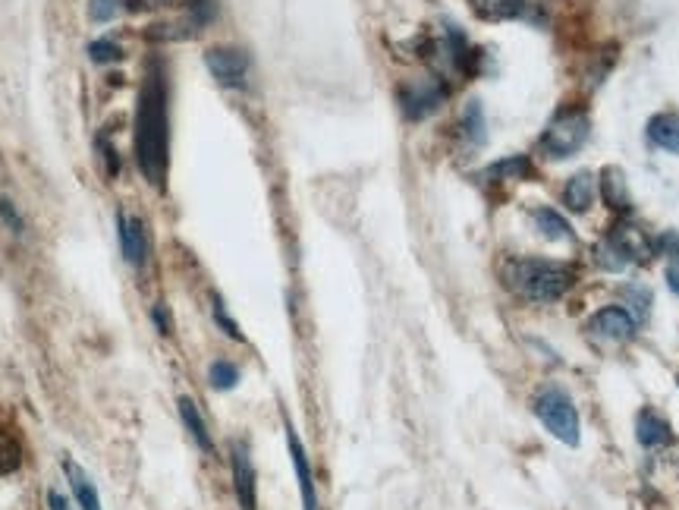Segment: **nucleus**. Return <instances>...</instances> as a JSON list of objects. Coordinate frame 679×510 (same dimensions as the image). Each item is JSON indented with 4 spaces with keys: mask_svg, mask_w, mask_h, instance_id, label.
<instances>
[{
    "mask_svg": "<svg viewBox=\"0 0 679 510\" xmlns=\"http://www.w3.org/2000/svg\"><path fill=\"white\" fill-rule=\"evenodd\" d=\"M167 73L161 57H151L142 89L136 101V120H133V152L142 177L164 189L167 167H170V120H167Z\"/></svg>",
    "mask_w": 679,
    "mask_h": 510,
    "instance_id": "1",
    "label": "nucleus"
},
{
    "mask_svg": "<svg viewBox=\"0 0 679 510\" xmlns=\"http://www.w3.org/2000/svg\"><path fill=\"white\" fill-rule=\"evenodd\" d=\"M573 284L576 268L566 262L532 259V255L503 262V287L529 303H557L573 290Z\"/></svg>",
    "mask_w": 679,
    "mask_h": 510,
    "instance_id": "2",
    "label": "nucleus"
},
{
    "mask_svg": "<svg viewBox=\"0 0 679 510\" xmlns=\"http://www.w3.org/2000/svg\"><path fill=\"white\" fill-rule=\"evenodd\" d=\"M535 416L541 419V425L547 432H551L557 441H563L566 448H579V410L573 397H569L566 388L560 385H544L538 394H535V403H532Z\"/></svg>",
    "mask_w": 679,
    "mask_h": 510,
    "instance_id": "3",
    "label": "nucleus"
},
{
    "mask_svg": "<svg viewBox=\"0 0 679 510\" xmlns=\"http://www.w3.org/2000/svg\"><path fill=\"white\" fill-rule=\"evenodd\" d=\"M591 136V120L585 108H560L554 114V120L547 123V130L541 133V152L554 161L573 158L576 152H582V145Z\"/></svg>",
    "mask_w": 679,
    "mask_h": 510,
    "instance_id": "4",
    "label": "nucleus"
},
{
    "mask_svg": "<svg viewBox=\"0 0 679 510\" xmlns=\"http://www.w3.org/2000/svg\"><path fill=\"white\" fill-rule=\"evenodd\" d=\"M450 89L441 76H425V79H409L400 85V111L406 120H425L428 114H434L441 104L447 101Z\"/></svg>",
    "mask_w": 679,
    "mask_h": 510,
    "instance_id": "5",
    "label": "nucleus"
},
{
    "mask_svg": "<svg viewBox=\"0 0 679 510\" xmlns=\"http://www.w3.org/2000/svg\"><path fill=\"white\" fill-rule=\"evenodd\" d=\"M205 63L211 76L227 85V89H239V85H246L249 76V54L243 48H211L205 54Z\"/></svg>",
    "mask_w": 679,
    "mask_h": 510,
    "instance_id": "6",
    "label": "nucleus"
},
{
    "mask_svg": "<svg viewBox=\"0 0 679 510\" xmlns=\"http://www.w3.org/2000/svg\"><path fill=\"white\" fill-rule=\"evenodd\" d=\"M230 466H233V492L243 510H258V485H255V466L249 460V448L243 441L233 444L230 451Z\"/></svg>",
    "mask_w": 679,
    "mask_h": 510,
    "instance_id": "7",
    "label": "nucleus"
},
{
    "mask_svg": "<svg viewBox=\"0 0 679 510\" xmlns=\"http://www.w3.org/2000/svg\"><path fill=\"white\" fill-rule=\"evenodd\" d=\"M117 240L123 249V259L133 268H142L148 262V233H145L142 218L117 211Z\"/></svg>",
    "mask_w": 679,
    "mask_h": 510,
    "instance_id": "8",
    "label": "nucleus"
},
{
    "mask_svg": "<svg viewBox=\"0 0 679 510\" xmlns=\"http://www.w3.org/2000/svg\"><path fill=\"white\" fill-rule=\"evenodd\" d=\"M585 331L598 340H629L635 334V318L623 306H604L588 318Z\"/></svg>",
    "mask_w": 679,
    "mask_h": 510,
    "instance_id": "9",
    "label": "nucleus"
},
{
    "mask_svg": "<svg viewBox=\"0 0 679 510\" xmlns=\"http://www.w3.org/2000/svg\"><path fill=\"white\" fill-rule=\"evenodd\" d=\"M604 240H607L613 249H617L629 265H632V262H648L651 255H654V243L645 237V233H642L639 227H632V224H626V221L613 224Z\"/></svg>",
    "mask_w": 679,
    "mask_h": 510,
    "instance_id": "10",
    "label": "nucleus"
},
{
    "mask_svg": "<svg viewBox=\"0 0 679 510\" xmlns=\"http://www.w3.org/2000/svg\"><path fill=\"white\" fill-rule=\"evenodd\" d=\"M287 444H290V460L296 470V482H299V495H302V510H318V492H315V476H312V463L309 454H305L302 441L296 435V429L287 422Z\"/></svg>",
    "mask_w": 679,
    "mask_h": 510,
    "instance_id": "11",
    "label": "nucleus"
},
{
    "mask_svg": "<svg viewBox=\"0 0 679 510\" xmlns=\"http://www.w3.org/2000/svg\"><path fill=\"white\" fill-rule=\"evenodd\" d=\"M63 476H67L70 488H73V498L82 510H104L101 507V495H98V488L92 482V476L82 470V466L73 460V457H63Z\"/></svg>",
    "mask_w": 679,
    "mask_h": 510,
    "instance_id": "12",
    "label": "nucleus"
},
{
    "mask_svg": "<svg viewBox=\"0 0 679 510\" xmlns=\"http://www.w3.org/2000/svg\"><path fill=\"white\" fill-rule=\"evenodd\" d=\"M635 438H639L642 448H664V444H673L670 425L654 410H642L635 416Z\"/></svg>",
    "mask_w": 679,
    "mask_h": 510,
    "instance_id": "13",
    "label": "nucleus"
},
{
    "mask_svg": "<svg viewBox=\"0 0 679 510\" xmlns=\"http://www.w3.org/2000/svg\"><path fill=\"white\" fill-rule=\"evenodd\" d=\"M601 196L607 202V208L620 211V215H626V211L632 208V196H629V186H626V174L620 167H604L601 170Z\"/></svg>",
    "mask_w": 679,
    "mask_h": 510,
    "instance_id": "14",
    "label": "nucleus"
},
{
    "mask_svg": "<svg viewBox=\"0 0 679 510\" xmlns=\"http://www.w3.org/2000/svg\"><path fill=\"white\" fill-rule=\"evenodd\" d=\"M217 19V0H186V19L177 26H161V29H170L164 38H173V29H186V35H195L202 32L205 26H211Z\"/></svg>",
    "mask_w": 679,
    "mask_h": 510,
    "instance_id": "15",
    "label": "nucleus"
},
{
    "mask_svg": "<svg viewBox=\"0 0 679 510\" xmlns=\"http://www.w3.org/2000/svg\"><path fill=\"white\" fill-rule=\"evenodd\" d=\"M177 407H180V419H183V425H186V432L192 435L195 444H199V451L214 454V441H211V432H208V422H205V416L199 413V407H195V400L180 397V400H177Z\"/></svg>",
    "mask_w": 679,
    "mask_h": 510,
    "instance_id": "16",
    "label": "nucleus"
},
{
    "mask_svg": "<svg viewBox=\"0 0 679 510\" xmlns=\"http://www.w3.org/2000/svg\"><path fill=\"white\" fill-rule=\"evenodd\" d=\"M591 202H595V177H591L588 170L569 177V183L563 189V205L569 211H576V215H585V211L591 208Z\"/></svg>",
    "mask_w": 679,
    "mask_h": 510,
    "instance_id": "17",
    "label": "nucleus"
},
{
    "mask_svg": "<svg viewBox=\"0 0 679 510\" xmlns=\"http://www.w3.org/2000/svg\"><path fill=\"white\" fill-rule=\"evenodd\" d=\"M648 139L657 148H667V152L679 155V114H657V117H651Z\"/></svg>",
    "mask_w": 679,
    "mask_h": 510,
    "instance_id": "18",
    "label": "nucleus"
},
{
    "mask_svg": "<svg viewBox=\"0 0 679 510\" xmlns=\"http://www.w3.org/2000/svg\"><path fill=\"white\" fill-rule=\"evenodd\" d=\"M535 224L544 240H554V243L573 240V227L566 224L563 215H557V208H535Z\"/></svg>",
    "mask_w": 679,
    "mask_h": 510,
    "instance_id": "19",
    "label": "nucleus"
},
{
    "mask_svg": "<svg viewBox=\"0 0 679 510\" xmlns=\"http://www.w3.org/2000/svg\"><path fill=\"white\" fill-rule=\"evenodd\" d=\"M532 174H535L532 161L525 158V155H513V158H507V161L491 164L481 177H485V180H529Z\"/></svg>",
    "mask_w": 679,
    "mask_h": 510,
    "instance_id": "20",
    "label": "nucleus"
},
{
    "mask_svg": "<svg viewBox=\"0 0 679 510\" xmlns=\"http://www.w3.org/2000/svg\"><path fill=\"white\" fill-rule=\"evenodd\" d=\"M475 16L488 19V23H503V19H516L522 13V0H469Z\"/></svg>",
    "mask_w": 679,
    "mask_h": 510,
    "instance_id": "21",
    "label": "nucleus"
},
{
    "mask_svg": "<svg viewBox=\"0 0 679 510\" xmlns=\"http://www.w3.org/2000/svg\"><path fill=\"white\" fill-rule=\"evenodd\" d=\"M23 466V444H19L16 432L0 425V476H10Z\"/></svg>",
    "mask_w": 679,
    "mask_h": 510,
    "instance_id": "22",
    "label": "nucleus"
},
{
    "mask_svg": "<svg viewBox=\"0 0 679 510\" xmlns=\"http://www.w3.org/2000/svg\"><path fill=\"white\" fill-rule=\"evenodd\" d=\"M142 10V0H89V19L92 23H111L120 13Z\"/></svg>",
    "mask_w": 679,
    "mask_h": 510,
    "instance_id": "23",
    "label": "nucleus"
},
{
    "mask_svg": "<svg viewBox=\"0 0 679 510\" xmlns=\"http://www.w3.org/2000/svg\"><path fill=\"white\" fill-rule=\"evenodd\" d=\"M208 381L214 391H233L239 385V366L230 359H214L208 366Z\"/></svg>",
    "mask_w": 679,
    "mask_h": 510,
    "instance_id": "24",
    "label": "nucleus"
},
{
    "mask_svg": "<svg viewBox=\"0 0 679 510\" xmlns=\"http://www.w3.org/2000/svg\"><path fill=\"white\" fill-rule=\"evenodd\" d=\"M463 133L475 142V145H481L485 142V114H481V104L478 101H469L466 104V111H463Z\"/></svg>",
    "mask_w": 679,
    "mask_h": 510,
    "instance_id": "25",
    "label": "nucleus"
},
{
    "mask_svg": "<svg viewBox=\"0 0 679 510\" xmlns=\"http://www.w3.org/2000/svg\"><path fill=\"white\" fill-rule=\"evenodd\" d=\"M89 57L95 63H114V60L123 57V48L111 38H98V41H92V45H89Z\"/></svg>",
    "mask_w": 679,
    "mask_h": 510,
    "instance_id": "26",
    "label": "nucleus"
},
{
    "mask_svg": "<svg viewBox=\"0 0 679 510\" xmlns=\"http://www.w3.org/2000/svg\"><path fill=\"white\" fill-rule=\"evenodd\" d=\"M211 312H214V322L221 325V331H224L227 337H233V340H246V337H243V331H239V325L233 322V315L227 312V306H224L221 296H214V306H211Z\"/></svg>",
    "mask_w": 679,
    "mask_h": 510,
    "instance_id": "27",
    "label": "nucleus"
},
{
    "mask_svg": "<svg viewBox=\"0 0 679 510\" xmlns=\"http://www.w3.org/2000/svg\"><path fill=\"white\" fill-rule=\"evenodd\" d=\"M0 218H4V224L13 230V233H23V215H19V211H16V205L7 199V196H0Z\"/></svg>",
    "mask_w": 679,
    "mask_h": 510,
    "instance_id": "28",
    "label": "nucleus"
},
{
    "mask_svg": "<svg viewBox=\"0 0 679 510\" xmlns=\"http://www.w3.org/2000/svg\"><path fill=\"white\" fill-rule=\"evenodd\" d=\"M661 249L664 255H670V259H679V233L676 230H667L661 240H654V252Z\"/></svg>",
    "mask_w": 679,
    "mask_h": 510,
    "instance_id": "29",
    "label": "nucleus"
},
{
    "mask_svg": "<svg viewBox=\"0 0 679 510\" xmlns=\"http://www.w3.org/2000/svg\"><path fill=\"white\" fill-rule=\"evenodd\" d=\"M626 296L629 300H635V312H639V318H645L648 315V290H642V287H626Z\"/></svg>",
    "mask_w": 679,
    "mask_h": 510,
    "instance_id": "30",
    "label": "nucleus"
},
{
    "mask_svg": "<svg viewBox=\"0 0 679 510\" xmlns=\"http://www.w3.org/2000/svg\"><path fill=\"white\" fill-rule=\"evenodd\" d=\"M48 510H70V501L63 498L57 488H48Z\"/></svg>",
    "mask_w": 679,
    "mask_h": 510,
    "instance_id": "31",
    "label": "nucleus"
},
{
    "mask_svg": "<svg viewBox=\"0 0 679 510\" xmlns=\"http://www.w3.org/2000/svg\"><path fill=\"white\" fill-rule=\"evenodd\" d=\"M151 318H155V325H158V331H161V334H170V322H167V315H164V309H161V306H155V312H151Z\"/></svg>",
    "mask_w": 679,
    "mask_h": 510,
    "instance_id": "32",
    "label": "nucleus"
},
{
    "mask_svg": "<svg viewBox=\"0 0 679 510\" xmlns=\"http://www.w3.org/2000/svg\"><path fill=\"white\" fill-rule=\"evenodd\" d=\"M667 284H670V290L679 296V265H673V268H667Z\"/></svg>",
    "mask_w": 679,
    "mask_h": 510,
    "instance_id": "33",
    "label": "nucleus"
}]
</instances>
